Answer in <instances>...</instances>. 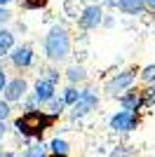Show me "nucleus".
<instances>
[{
  "label": "nucleus",
  "mask_w": 155,
  "mask_h": 157,
  "mask_svg": "<svg viewBox=\"0 0 155 157\" xmlns=\"http://www.w3.org/2000/svg\"><path fill=\"white\" fill-rule=\"evenodd\" d=\"M7 82H10V78H7V73L5 71H0V94L7 89Z\"/></svg>",
  "instance_id": "393cba45"
},
{
  "label": "nucleus",
  "mask_w": 155,
  "mask_h": 157,
  "mask_svg": "<svg viewBox=\"0 0 155 157\" xmlns=\"http://www.w3.org/2000/svg\"><path fill=\"white\" fill-rule=\"evenodd\" d=\"M31 94L35 96L38 105H47L52 98L57 96V85H54L52 80H47V78H38L33 82V92Z\"/></svg>",
  "instance_id": "1a4fd4ad"
},
{
  "label": "nucleus",
  "mask_w": 155,
  "mask_h": 157,
  "mask_svg": "<svg viewBox=\"0 0 155 157\" xmlns=\"http://www.w3.org/2000/svg\"><path fill=\"white\" fill-rule=\"evenodd\" d=\"M66 80H68V85H82V82H87V68H85L82 63H73L66 68Z\"/></svg>",
  "instance_id": "9b49d317"
},
{
  "label": "nucleus",
  "mask_w": 155,
  "mask_h": 157,
  "mask_svg": "<svg viewBox=\"0 0 155 157\" xmlns=\"http://www.w3.org/2000/svg\"><path fill=\"white\" fill-rule=\"evenodd\" d=\"M97 5H101L103 10H113V7H117L120 5V0H94Z\"/></svg>",
  "instance_id": "5701e85b"
},
{
  "label": "nucleus",
  "mask_w": 155,
  "mask_h": 157,
  "mask_svg": "<svg viewBox=\"0 0 155 157\" xmlns=\"http://www.w3.org/2000/svg\"><path fill=\"white\" fill-rule=\"evenodd\" d=\"M5 136H7V124H5V122H0V141H2Z\"/></svg>",
  "instance_id": "bb28decb"
},
{
  "label": "nucleus",
  "mask_w": 155,
  "mask_h": 157,
  "mask_svg": "<svg viewBox=\"0 0 155 157\" xmlns=\"http://www.w3.org/2000/svg\"><path fill=\"white\" fill-rule=\"evenodd\" d=\"M12 21V12H10V7H0V28L5 26V24H10Z\"/></svg>",
  "instance_id": "4be33fe9"
},
{
  "label": "nucleus",
  "mask_w": 155,
  "mask_h": 157,
  "mask_svg": "<svg viewBox=\"0 0 155 157\" xmlns=\"http://www.w3.org/2000/svg\"><path fill=\"white\" fill-rule=\"evenodd\" d=\"M5 63H7L5 59H0V71H5Z\"/></svg>",
  "instance_id": "7c9ffc66"
},
{
  "label": "nucleus",
  "mask_w": 155,
  "mask_h": 157,
  "mask_svg": "<svg viewBox=\"0 0 155 157\" xmlns=\"http://www.w3.org/2000/svg\"><path fill=\"white\" fill-rule=\"evenodd\" d=\"M117 101H120V105H122V110H129V113H139L146 105V101H143V94L141 92H125V94H120L117 96Z\"/></svg>",
  "instance_id": "9d476101"
},
{
  "label": "nucleus",
  "mask_w": 155,
  "mask_h": 157,
  "mask_svg": "<svg viewBox=\"0 0 155 157\" xmlns=\"http://www.w3.org/2000/svg\"><path fill=\"white\" fill-rule=\"evenodd\" d=\"M66 108H68V105H66L64 96H54V98H52V101H50V103L45 105V113H47V115H52V117L57 120L59 115H61V113L66 110Z\"/></svg>",
  "instance_id": "4468645a"
},
{
  "label": "nucleus",
  "mask_w": 155,
  "mask_h": 157,
  "mask_svg": "<svg viewBox=\"0 0 155 157\" xmlns=\"http://www.w3.org/2000/svg\"><path fill=\"white\" fill-rule=\"evenodd\" d=\"M0 157H17L14 152H10V150H0Z\"/></svg>",
  "instance_id": "c85d7f7f"
},
{
  "label": "nucleus",
  "mask_w": 155,
  "mask_h": 157,
  "mask_svg": "<svg viewBox=\"0 0 155 157\" xmlns=\"http://www.w3.org/2000/svg\"><path fill=\"white\" fill-rule=\"evenodd\" d=\"M146 10H148V12H155V0H146Z\"/></svg>",
  "instance_id": "cd10ccee"
},
{
  "label": "nucleus",
  "mask_w": 155,
  "mask_h": 157,
  "mask_svg": "<svg viewBox=\"0 0 155 157\" xmlns=\"http://www.w3.org/2000/svg\"><path fill=\"white\" fill-rule=\"evenodd\" d=\"M12 2H14V0H0V7H10Z\"/></svg>",
  "instance_id": "c756f323"
},
{
  "label": "nucleus",
  "mask_w": 155,
  "mask_h": 157,
  "mask_svg": "<svg viewBox=\"0 0 155 157\" xmlns=\"http://www.w3.org/2000/svg\"><path fill=\"white\" fill-rule=\"evenodd\" d=\"M113 24H115V21H113V17H110V14H106V17H103V26H106V28H113Z\"/></svg>",
  "instance_id": "a878e982"
},
{
  "label": "nucleus",
  "mask_w": 155,
  "mask_h": 157,
  "mask_svg": "<svg viewBox=\"0 0 155 157\" xmlns=\"http://www.w3.org/2000/svg\"><path fill=\"white\" fill-rule=\"evenodd\" d=\"M12 115V103H7L5 98H0V122H7Z\"/></svg>",
  "instance_id": "a211bd4d"
},
{
  "label": "nucleus",
  "mask_w": 155,
  "mask_h": 157,
  "mask_svg": "<svg viewBox=\"0 0 155 157\" xmlns=\"http://www.w3.org/2000/svg\"><path fill=\"white\" fill-rule=\"evenodd\" d=\"M50 0H21V7L24 10H40V7H45Z\"/></svg>",
  "instance_id": "aec40b11"
},
{
  "label": "nucleus",
  "mask_w": 155,
  "mask_h": 157,
  "mask_svg": "<svg viewBox=\"0 0 155 157\" xmlns=\"http://www.w3.org/2000/svg\"><path fill=\"white\" fill-rule=\"evenodd\" d=\"M52 122H54V117L47 115L45 110H33V113H24L21 117L14 120V129L26 138H40L42 131H45Z\"/></svg>",
  "instance_id": "f03ea898"
},
{
  "label": "nucleus",
  "mask_w": 155,
  "mask_h": 157,
  "mask_svg": "<svg viewBox=\"0 0 155 157\" xmlns=\"http://www.w3.org/2000/svg\"><path fill=\"white\" fill-rule=\"evenodd\" d=\"M47 80H52V82H54V85H59V80H61V73L57 71V68H50V71H47V75H45Z\"/></svg>",
  "instance_id": "b1692460"
},
{
  "label": "nucleus",
  "mask_w": 155,
  "mask_h": 157,
  "mask_svg": "<svg viewBox=\"0 0 155 157\" xmlns=\"http://www.w3.org/2000/svg\"><path fill=\"white\" fill-rule=\"evenodd\" d=\"M21 157H50V145L45 143H31L21 152Z\"/></svg>",
  "instance_id": "dca6fc26"
},
{
  "label": "nucleus",
  "mask_w": 155,
  "mask_h": 157,
  "mask_svg": "<svg viewBox=\"0 0 155 157\" xmlns=\"http://www.w3.org/2000/svg\"><path fill=\"white\" fill-rule=\"evenodd\" d=\"M14 47H17V42H14V33L10 31V28H2V31H0V59L10 56V52H12Z\"/></svg>",
  "instance_id": "ddd939ff"
},
{
  "label": "nucleus",
  "mask_w": 155,
  "mask_h": 157,
  "mask_svg": "<svg viewBox=\"0 0 155 157\" xmlns=\"http://www.w3.org/2000/svg\"><path fill=\"white\" fill-rule=\"evenodd\" d=\"M143 101H146V105H155V85H146V89H143Z\"/></svg>",
  "instance_id": "6ab92c4d"
},
{
  "label": "nucleus",
  "mask_w": 155,
  "mask_h": 157,
  "mask_svg": "<svg viewBox=\"0 0 155 157\" xmlns=\"http://www.w3.org/2000/svg\"><path fill=\"white\" fill-rule=\"evenodd\" d=\"M50 157H68V155H52V152H50Z\"/></svg>",
  "instance_id": "2f4dec72"
},
{
  "label": "nucleus",
  "mask_w": 155,
  "mask_h": 157,
  "mask_svg": "<svg viewBox=\"0 0 155 157\" xmlns=\"http://www.w3.org/2000/svg\"><path fill=\"white\" fill-rule=\"evenodd\" d=\"M47 145H50V152H52V155H68V152H71V145L66 143L64 138H59V136L52 138Z\"/></svg>",
  "instance_id": "f3484780"
},
{
  "label": "nucleus",
  "mask_w": 155,
  "mask_h": 157,
  "mask_svg": "<svg viewBox=\"0 0 155 157\" xmlns=\"http://www.w3.org/2000/svg\"><path fill=\"white\" fill-rule=\"evenodd\" d=\"M0 31H2V28H0Z\"/></svg>",
  "instance_id": "473e14b6"
},
{
  "label": "nucleus",
  "mask_w": 155,
  "mask_h": 157,
  "mask_svg": "<svg viewBox=\"0 0 155 157\" xmlns=\"http://www.w3.org/2000/svg\"><path fill=\"white\" fill-rule=\"evenodd\" d=\"M42 52H45V59L52 61V63H61V61L68 59V54H71V33L66 31V26L54 24L47 31L45 42H42Z\"/></svg>",
  "instance_id": "f257e3e1"
},
{
  "label": "nucleus",
  "mask_w": 155,
  "mask_h": 157,
  "mask_svg": "<svg viewBox=\"0 0 155 157\" xmlns=\"http://www.w3.org/2000/svg\"><path fill=\"white\" fill-rule=\"evenodd\" d=\"M117 10L125 12L127 17H141L146 12V0H120Z\"/></svg>",
  "instance_id": "f8f14e48"
},
{
  "label": "nucleus",
  "mask_w": 155,
  "mask_h": 157,
  "mask_svg": "<svg viewBox=\"0 0 155 157\" xmlns=\"http://www.w3.org/2000/svg\"><path fill=\"white\" fill-rule=\"evenodd\" d=\"M136 78H139V73L132 71V68H127V71H120V73H115L113 78L106 80V85H103V92L108 94V96H120V94L129 92V89L134 87Z\"/></svg>",
  "instance_id": "7ed1b4c3"
},
{
  "label": "nucleus",
  "mask_w": 155,
  "mask_h": 157,
  "mask_svg": "<svg viewBox=\"0 0 155 157\" xmlns=\"http://www.w3.org/2000/svg\"><path fill=\"white\" fill-rule=\"evenodd\" d=\"M97 105H99V92L94 89V87H85L80 101L71 108V120H82V117H87L92 110H97Z\"/></svg>",
  "instance_id": "39448f33"
},
{
  "label": "nucleus",
  "mask_w": 155,
  "mask_h": 157,
  "mask_svg": "<svg viewBox=\"0 0 155 157\" xmlns=\"http://www.w3.org/2000/svg\"><path fill=\"white\" fill-rule=\"evenodd\" d=\"M61 96H64L66 105H68V108H73V105L80 101V96H82V89H80V87H75V85H68L64 92H61Z\"/></svg>",
  "instance_id": "2eb2a0df"
},
{
  "label": "nucleus",
  "mask_w": 155,
  "mask_h": 157,
  "mask_svg": "<svg viewBox=\"0 0 155 157\" xmlns=\"http://www.w3.org/2000/svg\"><path fill=\"white\" fill-rule=\"evenodd\" d=\"M108 157H132V152L125 148V145H115L113 150H110V155Z\"/></svg>",
  "instance_id": "412c9836"
},
{
  "label": "nucleus",
  "mask_w": 155,
  "mask_h": 157,
  "mask_svg": "<svg viewBox=\"0 0 155 157\" xmlns=\"http://www.w3.org/2000/svg\"><path fill=\"white\" fill-rule=\"evenodd\" d=\"M103 7L97 5V2H89V5H85L78 14V28L80 31H94V28L103 26Z\"/></svg>",
  "instance_id": "20e7f679"
},
{
  "label": "nucleus",
  "mask_w": 155,
  "mask_h": 157,
  "mask_svg": "<svg viewBox=\"0 0 155 157\" xmlns=\"http://www.w3.org/2000/svg\"><path fill=\"white\" fill-rule=\"evenodd\" d=\"M28 94H31L28 92V80L17 75V78H12L7 82V89L2 92V98H5L7 103H21Z\"/></svg>",
  "instance_id": "0eeeda50"
},
{
  "label": "nucleus",
  "mask_w": 155,
  "mask_h": 157,
  "mask_svg": "<svg viewBox=\"0 0 155 157\" xmlns=\"http://www.w3.org/2000/svg\"><path fill=\"white\" fill-rule=\"evenodd\" d=\"M10 63L17 68V71H26V68H31L33 61H35V54H33V47L31 45H17L10 52Z\"/></svg>",
  "instance_id": "6e6552de"
},
{
  "label": "nucleus",
  "mask_w": 155,
  "mask_h": 157,
  "mask_svg": "<svg viewBox=\"0 0 155 157\" xmlns=\"http://www.w3.org/2000/svg\"><path fill=\"white\" fill-rule=\"evenodd\" d=\"M139 127V117L136 113H129V110H117L115 115L108 117V129L113 134H129Z\"/></svg>",
  "instance_id": "423d86ee"
}]
</instances>
